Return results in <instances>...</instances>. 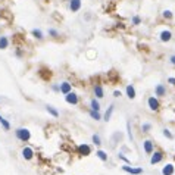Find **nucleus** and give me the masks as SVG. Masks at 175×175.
Listing matches in <instances>:
<instances>
[{
	"label": "nucleus",
	"instance_id": "obj_1",
	"mask_svg": "<svg viewBox=\"0 0 175 175\" xmlns=\"http://www.w3.org/2000/svg\"><path fill=\"white\" fill-rule=\"evenodd\" d=\"M15 135H16V138L21 140V141H30V138H31V133H30V129L27 128H18L16 131H15Z\"/></svg>",
	"mask_w": 175,
	"mask_h": 175
},
{
	"label": "nucleus",
	"instance_id": "obj_2",
	"mask_svg": "<svg viewBox=\"0 0 175 175\" xmlns=\"http://www.w3.org/2000/svg\"><path fill=\"white\" fill-rule=\"evenodd\" d=\"M65 100L69 105H78V96L75 94V93H72V91H69V93L65 94Z\"/></svg>",
	"mask_w": 175,
	"mask_h": 175
},
{
	"label": "nucleus",
	"instance_id": "obj_3",
	"mask_svg": "<svg viewBox=\"0 0 175 175\" xmlns=\"http://www.w3.org/2000/svg\"><path fill=\"white\" fill-rule=\"evenodd\" d=\"M77 152H78V155H82V156H88L91 153V149L88 144H80L78 147H77Z\"/></svg>",
	"mask_w": 175,
	"mask_h": 175
},
{
	"label": "nucleus",
	"instance_id": "obj_4",
	"mask_svg": "<svg viewBox=\"0 0 175 175\" xmlns=\"http://www.w3.org/2000/svg\"><path fill=\"white\" fill-rule=\"evenodd\" d=\"M22 157L25 161H31L34 157V150L31 147H24L22 149Z\"/></svg>",
	"mask_w": 175,
	"mask_h": 175
},
{
	"label": "nucleus",
	"instance_id": "obj_5",
	"mask_svg": "<svg viewBox=\"0 0 175 175\" xmlns=\"http://www.w3.org/2000/svg\"><path fill=\"white\" fill-rule=\"evenodd\" d=\"M122 169L128 172V174H133V175H140L143 174V168H131V166H128V165H124Z\"/></svg>",
	"mask_w": 175,
	"mask_h": 175
},
{
	"label": "nucleus",
	"instance_id": "obj_6",
	"mask_svg": "<svg viewBox=\"0 0 175 175\" xmlns=\"http://www.w3.org/2000/svg\"><path fill=\"white\" fill-rule=\"evenodd\" d=\"M147 105H149V108H150V110H157L159 109V101H157V99H156L155 96L149 97Z\"/></svg>",
	"mask_w": 175,
	"mask_h": 175
},
{
	"label": "nucleus",
	"instance_id": "obj_7",
	"mask_svg": "<svg viewBox=\"0 0 175 175\" xmlns=\"http://www.w3.org/2000/svg\"><path fill=\"white\" fill-rule=\"evenodd\" d=\"M71 90H72V86H71L68 81H63L61 86H59V91H61L62 94H66V93H69Z\"/></svg>",
	"mask_w": 175,
	"mask_h": 175
},
{
	"label": "nucleus",
	"instance_id": "obj_8",
	"mask_svg": "<svg viewBox=\"0 0 175 175\" xmlns=\"http://www.w3.org/2000/svg\"><path fill=\"white\" fill-rule=\"evenodd\" d=\"M69 9L72 12H78L81 9V0H71L69 2Z\"/></svg>",
	"mask_w": 175,
	"mask_h": 175
},
{
	"label": "nucleus",
	"instance_id": "obj_9",
	"mask_svg": "<svg viewBox=\"0 0 175 175\" xmlns=\"http://www.w3.org/2000/svg\"><path fill=\"white\" fill-rule=\"evenodd\" d=\"M162 159H163V153H162V152H155V155H152L150 163H152V165H155V163H159Z\"/></svg>",
	"mask_w": 175,
	"mask_h": 175
},
{
	"label": "nucleus",
	"instance_id": "obj_10",
	"mask_svg": "<svg viewBox=\"0 0 175 175\" xmlns=\"http://www.w3.org/2000/svg\"><path fill=\"white\" fill-rule=\"evenodd\" d=\"M143 147H144V152L147 153V155H152L153 153V143L150 141V140H146V141L143 143Z\"/></svg>",
	"mask_w": 175,
	"mask_h": 175
},
{
	"label": "nucleus",
	"instance_id": "obj_11",
	"mask_svg": "<svg viewBox=\"0 0 175 175\" xmlns=\"http://www.w3.org/2000/svg\"><path fill=\"white\" fill-rule=\"evenodd\" d=\"M172 38V33L169 31V30H165V31H162L161 33V41L162 43H166Z\"/></svg>",
	"mask_w": 175,
	"mask_h": 175
},
{
	"label": "nucleus",
	"instance_id": "obj_12",
	"mask_svg": "<svg viewBox=\"0 0 175 175\" xmlns=\"http://www.w3.org/2000/svg\"><path fill=\"white\" fill-rule=\"evenodd\" d=\"M174 165L172 163H168V165H165L163 169H162V175H174Z\"/></svg>",
	"mask_w": 175,
	"mask_h": 175
},
{
	"label": "nucleus",
	"instance_id": "obj_13",
	"mask_svg": "<svg viewBox=\"0 0 175 175\" xmlns=\"http://www.w3.org/2000/svg\"><path fill=\"white\" fill-rule=\"evenodd\" d=\"M125 91H127V96H128V99H135V88L134 86H131V84H128L127 88H125Z\"/></svg>",
	"mask_w": 175,
	"mask_h": 175
},
{
	"label": "nucleus",
	"instance_id": "obj_14",
	"mask_svg": "<svg viewBox=\"0 0 175 175\" xmlns=\"http://www.w3.org/2000/svg\"><path fill=\"white\" fill-rule=\"evenodd\" d=\"M155 94L159 96V97H161V96H165V94H166V88H165V86H163V84H157V86H156Z\"/></svg>",
	"mask_w": 175,
	"mask_h": 175
},
{
	"label": "nucleus",
	"instance_id": "obj_15",
	"mask_svg": "<svg viewBox=\"0 0 175 175\" xmlns=\"http://www.w3.org/2000/svg\"><path fill=\"white\" fill-rule=\"evenodd\" d=\"M94 96L97 99H103V97H105V91H103V87H101V86H96L94 87Z\"/></svg>",
	"mask_w": 175,
	"mask_h": 175
},
{
	"label": "nucleus",
	"instance_id": "obj_16",
	"mask_svg": "<svg viewBox=\"0 0 175 175\" xmlns=\"http://www.w3.org/2000/svg\"><path fill=\"white\" fill-rule=\"evenodd\" d=\"M0 125H2V128H3L5 131H9V129H10V122L7 121V119H5L2 115H0Z\"/></svg>",
	"mask_w": 175,
	"mask_h": 175
},
{
	"label": "nucleus",
	"instance_id": "obj_17",
	"mask_svg": "<svg viewBox=\"0 0 175 175\" xmlns=\"http://www.w3.org/2000/svg\"><path fill=\"white\" fill-rule=\"evenodd\" d=\"M46 110H47V112H49L50 115H52L53 118H59V110H58V109H54L53 106L47 105V106H46Z\"/></svg>",
	"mask_w": 175,
	"mask_h": 175
},
{
	"label": "nucleus",
	"instance_id": "obj_18",
	"mask_svg": "<svg viewBox=\"0 0 175 175\" xmlns=\"http://www.w3.org/2000/svg\"><path fill=\"white\" fill-rule=\"evenodd\" d=\"M113 110H115V106L113 105H110L108 108V110H106V113H105V121H109L110 119V116H112V113H113Z\"/></svg>",
	"mask_w": 175,
	"mask_h": 175
},
{
	"label": "nucleus",
	"instance_id": "obj_19",
	"mask_svg": "<svg viewBox=\"0 0 175 175\" xmlns=\"http://www.w3.org/2000/svg\"><path fill=\"white\" fill-rule=\"evenodd\" d=\"M7 46H9V40H7V37H0V49L5 50V49H7Z\"/></svg>",
	"mask_w": 175,
	"mask_h": 175
},
{
	"label": "nucleus",
	"instance_id": "obj_20",
	"mask_svg": "<svg viewBox=\"0 0 175 175\" xmlns=\"http://www.w3.org/2000/svg\"><path fill=\"white\" fill-rule=\"evenodd\" d=\"M90 116H91L93 119H96V121H100L101 119V115L99 110H93V109H91V110H90Z\"/></svg>",
	"mask_w": 175,
	"mask_h": 175
},
{
	"label": "nucleus",
	"instance_id": "obj_21",
	"mask_svg": "<svg viewBox=\"0 0 175 175\" xmlns=\"http://www.w3.org/2000/svg\"><path fill=\"white\" fill-rule=\"evenodd\" d=\"M96 156H97V157H99L100 161H103V162L108 161V155H106V153H105L103 150H97V152H96Z\"/></svg>",
	"mask_w": 175,
	"mask_h": 175
},
{
	"label": "nucleus",
	"instance_id": "obj_22",
	"mask_svg": "<svg viewBox=\"0 0 175 175\" xmlns=\"http://www.w3.org/2000/svg\"><path fill=\"white\" fill-rule=\"evenodd\" d=\"M90 106H91L93 110H100V103L96 100V99H91V100H90Z\"/></svg>",
	"mask_w": 175,
	"mask_h": 175
},
{
	"label": "nucleus",
	"instance_id": "obj_23",
	"mask_svg": "<svg viewBox=\"0 0 175 175\" xmlns=\"http://www.w3.org/2000/svg\"><path fill=\"white\" fill-rule=\"evenodd\" d=\"M33 35L37 40H43V33H41V30H33Z\"/></svg>",
	"mask_w": 175,
	"mask_h": 175
},
{
	"label": "nucleus",
	"instance_id": "obj_24",
	"mask_svg": "<svg viewBox=\"0 0 175 175\" xmlns=\"http://www.w3.org/2000/svg\"><path fill=\"white\" fill-rule=\"evenodd\" d=\"M150 128H152V124H150V122H144V124L141 125L143 133H149V131H150Z\"/></svg>",
	"mask_w": 175,
	"mask_h": 175
},
{
	"label": "nucleus",
	"instance_id": "obj_25",
	"mask_svg": "<svg viewBox=\"0 0 175 175\" xmlns=\"http://www.w3.org/2000/svg\"><path fill=\"white\" fill-rule=\"evenodd\" d=\"M91 140H93V143H94V144H97V146H99V144H101L100 135H99V134H94L93 137H91Z\"/></svg>",
	"mask_w": 175,
	"mask_h": 175
},
{
	"label": "nucleus",
	"instance_id": "obj_26",
	"mask_svg": "<svg viewBox=\"0 0 175 175\" xmlns=\"http://www.w3.org/2000/svg\"><path fill=\"white\" fill-rule=\"evenodd\" d=\"M172 16H174V14L171 12V10H163V18H166V19H172Z\"/></svg>",
	"mask_w": 175,
	"mask_h": 175
},
{
	"label": "nucleus",
	"instance_id": "obj_27",
	"mask_svg": "<svg viewBox=\"0 0 175 175\" xmlns=\"http://www.w3.org/2000/svg\"><path fill=\"white\" fill-rule=\"evenodd\" d=\"M140 22H141V18L138 15L133 16V25H140Z\"/></svg>",
	"mask_w": 175,
	"mask_h": 175
},
{
	"label": "nucleus",
	"instance_id": "obj_28",
	"mask_svg": "<svg viewBox=\"0 0 175 175\" xmlns=\"http://www.w3.org/2000/svg\"><path fill=\"white\" fill-rule=\"evenodd\" d=\"M49 35H52V37H59V31L54 30V28H50V30H49Z\"/></svg>",
	"mask_w": 175,
	"mask_h": 175
},
{
	"label": "nucleus",
	"instance_id": "obj_29",
	"mask_svg": "<svg viewBox=\"0 0 175 175\" xmlns=\"http://www.w3.org/2000/svg\"><path fill=\"white\" fill-rule=\"evenodd\" d=\"M163 135H165L166 138H174V135L171 134V131H169V129H166V128L163 129Z\"/></svg>",
	"mask_w": 175,
	"mask_h": 175
},
{
	"label": "nucleus",
	"instance_id": "obj_30",
	"mask_svg": "<svg viewBox=\"0 0 175 175\" xmlns=\"http://www.w3.org/2000/svg\"><path fill=\"white\" fill-rule=\"evenodd\" d=\"M127 129H128V138L133 141V134H131V129H129V122H127Z\"/></svg>",
	"mask_w": 175,
	"mask_h": 175
},
{
	"label": "nucleus",
	"instance_id": "obj_31",
	"mask_svg": "<svg viewBox=\"0 0 175 175\" xmlns=\"http://www.w3.org/2000/svg\"><path fill=\"white\" fill-rule=\"evenodd\" d=\"M168 82H169V84H172V86H175V78H174V77L168 78Z\"/></svg>",
	"mask_w": 175,
	"mask_h": 175
},
{
	"label": "nucleus",
	"instance_id": "obj_32",
	"mask_svg": "<svg viewBox=\"0 0 175 175\" xmlns=\"http://www.w3.org/2000/svg\"><path fill=\"white\" fill-rule=\"evenodd\" d=\"M113 97H121V91L115 90V91H113Z\"/></svg>",
	"mask_w": 175,
	"mask_h": 175
},
{
	"label": "nucleus",
	"instance_id": "obj_33",
	"mask_svg": "<svg viewBox=\"0 0 175 175\" xmlns=\"http://www.w3.org/2000/svg\"><path fill=\"white\" fill-rule=\"evenodd\" d=\"M118 156H119V157H121L122 161H125V162H127V163H128V162H129V161H128V157H125V156L122 155V153H119V155H118Z\"/></svg>",
	"mask_w": 175,
	"mask_h": 175
},
{
	"label": "nucleus",
	"instance_id": "obj_34",
	"mask_svg": "<svg viewBox=\"0 0 175 175\" xmlns=\"http://www.w3.org/2000/svg\"><path fill=\"white\" fill-rule=\"evenodd\" d=\"M169 61H171L172 65H175V54H174V56H171V59H169Z\"/></svg>",
	"mask_w": 175,
	"mask_h": 175
},
{
	"label": "nucleus",
	"instance_id": "obj_35",
	"mask_svg": "<svg viewBox=\"0 0 175 175\" xmlns=\"http://www.w3.org/2000/svg\"><path fill=\"white\" fill-rule=\"evenodd\" d=\"M52 88H53V91H59V86H56V84H54Z\"/></svg>",
	"mask_w": 175,
	"mask_h": 175
}]
</instances>
